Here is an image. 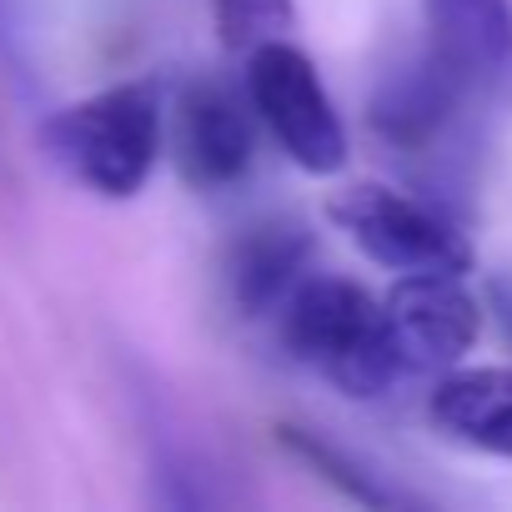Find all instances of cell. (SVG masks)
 <instances>
[{"label":"cell","instance_id":"obj_1","mask_svg":"<svg viewBox=\"0 0 512 512\" xmlns=\"http://www.w3.org/2000/svg\"><path fill=\"white\" fill-rule=\"evenodd\" d=\"M277 337L292 362L312 367L357 402H372L407 377L392 352L382 302L352 277L307 272L277 307Z\"/></svg>","mask_w":512,"mask_h":512},{"label":"cell","instance_id":"obj_2","mask_svg":"<svg viewBox=\"0 0 512 512\" xmlns=\"http://www.w3.org/2000/svg\"><path fill=\"white\" fill-rule=\"evenodd\" d=\"M46 156L91 196L131 201L146 191L166 151V111L151 81H121L61 106L41 126Z\"/></svg>","mask_w":512,"mask_h":512},{"label":"cell","instance_id":"obj_3","mask_svg":"<svg viewBox=\"0 0 512 512\" xmlns=\"http://www.w3.org/2000/svg\"><path fill=\"white\" fill-rule=\"evenodd\" d=\"M246 101L262 121V131L277 141V151L307 171V176H337L352 156L347 146V126H342V111L327 91V81L317 76L312 56L277 36V41H262L256 51H246Z\"/></svg>","mask_w":512,"mask_h":512},{"label":"cell","instance_id":"obj_4","mask_svg":"<svg viewBox=\"0 0 512 512\" xmlns=\"http://www.w3.org/2000/svg\"><path fill=\"white\" fill-rule=\"evenodd\" d=\"M327 216L367 262L387 267L392 277L472 272V262H477L467 231L442 206H432L412 191L382 186V181H352V186L332 191Z\"/></svg>","mask_w":512,"mask_h":512},{"label":"cell","instance_id":"obj_5","mask_svg":"<svg viewBox=\"0 0 512 512\" xmlns=\"http://www.w3.org/2000/svg\"><path fill=\"white\" fill-rule=\"evenodd\" d=\"M382 312L402 372L442 377L462 367L482 337V307L467 287V272H407L387 287Z\"/></svg>","mask_w":512,"mask_h":512},{"label":"cell","instance_id":"obj_6","mask_svg":"<svg viewBox=\"0 0 512 512\" xmlns=\"http://www.w3.org/2000/svg\"><path fill=\"white\" fill-rule=\"evenodd\" d=\"M256 111L226 86V81H191L181 86L171 121H166V146L176 156V171L186 176V186L196 191H231L236 181H246L251 161H256Z\"/></svg>","mask_w":512,"mask_h":512},{"label":"cell","instance_id":"obj_7","mask_svg":"<svg viewBox=\"0 0 512 512\" xmlns=\"http://www.w3.org/2000/svg\"><path fill=\"white\" fill-rule=\"evenodd\" d=\"M432 56L472 101L512 106V6L507 0H422Z\"/></svg>","mask_w":512,"mask_h":512},{"label":"cell","instance_id":"obj_8","mask_svg":"<svg viewBox=\"0 0 512 512\" xmlns=\"http://www.w3.org/2000/svg\"><path fill=\"white\" fill-rule=\"evenodd\" d=\"M427 422L482 457L512 462V367H452L427 392Z\"/></svg>","mask_w":512,"mask_h":512},{"label":"cell","instance_id":"obj_9","mask_svg":"<svg viewBox=\"0 0 512 512\" xmlns=\"http://www.w3.org/2000/svg\"><path fill=\"white\" fill-rule=\"evenodd\" d=\"M312 236L292 221H262L246 226L226 251V297L241 317H277V307L292 297V287L307 277Z\"/></svg>","mask_w":512,"mask_h":512},{"label":"cell","instance_id":"obj_10","mask_svg":"<svg viewBox=\"0 0 512 512\" xmlns=\"http://www.w3.org/2000/svg\"><path fill=\"white\" fill-rule=\"evenodd\" d=\"M462 101H472L467 86L427 51L417 66L387 76V86L372 96V126H377V136L387 146L422 151V146H432L447 131V121H452V111Z\"/></svg>","mask_w":512,"mask_h":512},{"label":"cell","instance_id":"obj_11","mask_svg":"<svg viewBox=\"0 0 512 512\" xmlns=\"http://www.w3.org/2000/svg\"><path fill=\"white\" fill-rule=\"evenodd\" d=\"M211 6L226 51H256L262 41H277L297 26L292 0H211Z\"/></svg>","mask_w":512,"mask_h":512}]
</instances>
